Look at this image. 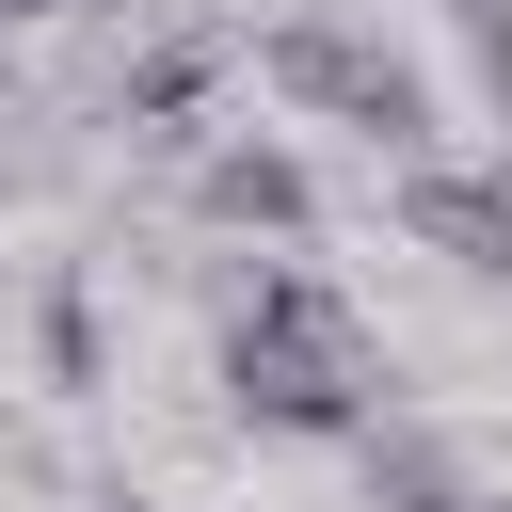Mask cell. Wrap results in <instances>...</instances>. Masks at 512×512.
I'll use <instances>...</instances> for the list:
<instances>
[{
  "label": "cell",
  "instance_id": "6da1fadb",
  "mask_svg": "<svg viewBox=\"0 0 512 512\" xmlns=\"http://www.w3.org/2000/svg\"><path fill=\"white\" fill-rule=\"evenodd\" d=\"M224 400L256 432H304V448H352L384 416V352H368V320H352V288L320 256L224 272Z\"/></svg>",
  "mask_w": 512,
  "mask_h": 512
},
{
  "label": "cell",
  "instance_id": "7a4b0ae2",
  "mask_svg": "<svg viewBox=\"0 0 512 512\" xmlns=\"http://www.w3.org/2000/svg\"><path fill=\"white\" fill-rule=\"evenodd\" d=\"M256 80H272L288 112H320V128H352L368 160H416V144H432V80H416L384 32H352V16H272V32H256Z\"/></svg>",
  "mask_w": 512,
  "mask_h": 512
},
{
  "label": "cell",
  "instance_id": "3957f363",
  "mask_svg": "<svg viewBox=\"0 0 512 512\" xmlns=\"http://www.w3.org/2000/svg\"><path fill=\"white\" fill-rule=\"evenodd\" d=\"M192 224H224V240H304V224H320L304 144H272V128H208V144H192Z\"/></svg>",
  "mask_w": 512,
  "mask_h": 512
},
{
  "label": "cell",
  "instance_id": "277c9868",
  "mask_svg": "<svg viewBox=\"0 0 512 512\" xmlns=\"http://www.w3.org/2000/svg\"><path fill=\"white\" fill-rule=\"evenodd\" d=\"M384 208H400V240H416V256H448V272L512 288V160H496V176H464V160H432V144H416Z\"/></svg>",
  "mask_w": 512,
  "mask_h": 512
},
{
  "label": "cell",
  "instance_id": "5b68a950",
  "mask_svg": "<svg viewBox=\"0 0 512 512\" xmlns=\"http://www.w3.org/2000/svg\"><path fill=\"white\" fill-rule=\"evenodd\" d=\"M352 448H368V480H384V512H480V496H464V464H448L432 432H400V416H368Z\"/></svg>",
  "mask_w": 512,
  "mask_h": 512
},
{
  "label": "cell",
  "instance_id": "8992f818",
  "mask_svg": "<svg viewBox=\"0 0 512 512\" xmlns=\"http://www.w3.org/2000/svg\"><path fill=\"white\" fill-rule=\"evenodd\" d=\"M448 32L480 48V96H496V128H512V0H448Z\"/></svg>",
  "mask_w": 512,
  "mask_h": 512
},
{
  "label": "cell",
  "instance_id": "52a82bcc",
  "mask_svg": "<svg viewBox=\"0 0 512 512\" xmlns=\"http://www.w3.org/2000/svg\"><path fill=\"white\" fill-rule=\"evenodd\" d=\"M48 384H96V304L48 288Z\"/></svg>",
  "mask_w": 512,
  "mask_h": 512
},
{
  "label": "cell",
  "instance_id": "ba28073f",
  "mask_svg": "<svg viewBox=\"0 0 512 512\" xmlns=\"http://www.w3.org/2000/svg\"><path fill=\"white\" fill-rule=\"evenodd\" d=\"M32 16H64V0H0V32H32Z\"/></svg>",
  "mask_w": 512,
  "mask_h": 512
},
{
  "label": "cell",
  "instance_id": "9c48e42d",
  "mask_svg": "<svg viewBox=\"0 0 512 512\" xmlns=\"http://www.w3.org/2000/svg\"><path fill=\"white\" fill-rule=\"evenodd\" d=\"M96 512H144V496H96Z\"/></svg>",
  "mask_w": 512,
  "mask_h": 512
}]
</instances>
